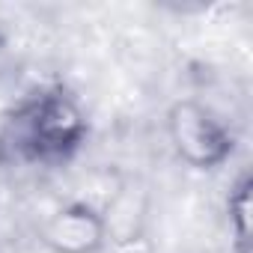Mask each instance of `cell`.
Segmentation results:
<instances>
[{
  "instance_id": "cell-3",
  "label": "cell",
  "mask_w": 253,
  "mask_h": 253,
  "mask_svg": "<svg viewBox=\"0 0 253 253\" xmlns=\"http://www.w3.org/2000/svg\"><path fill=\"white\" fill-rule=\"evenodd\" d=\"M39 238L51 253H98L107 241V223L92 206L69 203L42 223Z\"/></svg>"
},
{
  "instance_id": "cell-2",
  "label": "cell",
  "mask_w": 253,
  "mask_h": 253,
  "mask_svg": "<svg viewBox=\"0 0 253 253\" xmlns=\"http://www.w3.org/2000/svg\"><path fill=\"white\" fill-rule=\"evenodd\" d=\"M167 137L173 152L194 170H217L232 158L235 134L229 125L200 101H176L167 113Z\"/></svg>"
},
{
  "instance_id": "cell-1",
  "label": "cell",
  "mask_w": 253,
  "mask_h": 253,
  "mask_svg": "<svg viewBox=\"0 0 253 253\" xmlns=\"http://www.w3.org/2000/svg\"><path fill=\"white\" fill-rule=\"evenodd\" d=\"M86 134V113L66 86H36L0 119V164L60 167L81 152Z\"/></svg>"
},
{
  "instance_id": "cell-4",
  "label": "cell",
  "mask_w": 253,
  "mask_h": 253,
  "mask_svg": "<svg viewBox=\"0 0 253 253\" xmlns=\"http://www.w3.org/2000/svg\"><path fill=\"white\" fill-rule=\"evenodd\" d=\"M250 191H253V182L244 173L238 176V182L226 197V217H229V235H232L235 253H250Z\"/></svg>"
}]
</instances>
